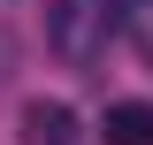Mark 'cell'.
Returning a JSON list of instances; mask_svg holds the SVG:
<instances>
[{"instance_id": "obj_3", "label": "cell", "mask_w": 153, "mask_h": 145, "mask_svg": "<svg viewBox=\"0 0 153 145\" xmlns=\"http://www.w3.org/2000/svg\"><path fill=\"white\" fill-rule=\"evenodd\" d=\"M100 145H153V107L146 99H115L107 122H100Z\"/></svg>"}, {"instance_id": "obj_2", "label": "cell", "mask_w": 153, "mask_h": 145, "mask_svg": "<svg viewBox=\"0 0 153 145\" xmlns=\"http://www.w3.org/2000/svg\"><path fill=\"white\" fill-rule=\"evenodd\" d=\"M23 145H76V107L31 99V107H23Z\"/></svg>"}, {"instance_id": "obj_4", "label": "cell", "mask_w": 153, "mask_h": 145, "mask_svg": "<svg viewBox=\"0 0 153 145\" xmlns=\"http://www.w3.org/2000/svg\"><path fill=\"white\" fill-rule=\"evenodd\" d=\"M123 16H130V38H138V54L153 61V0H130Z\"/></svg>"}, {"instance_id": "obj_1", "label": "cell", "mask_w": 153, "mask_h": 145, "mask_svg": "<svg viewBox=\"0 0 153 145\" xmlns=\"http://www.w3.org/2000/svg\"><path fill=\"white\" fill-rule=\"evenodd\" d=\"M123 31V0H54L46 8V46L69 69H92L107 61V38Z\"/></svg>"}]
</instances>
